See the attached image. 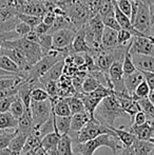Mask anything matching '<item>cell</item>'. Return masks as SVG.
Returning a JSON list of instances; mask_svg holds the SVG:
<instances>
[{
  "mask_svg": "<svg viewBox=\"0 0 154 155\" xmlns=\"http://www.w3.org/2000/svg\"><path fill=\"white\" fill-rule=\"evenodd\" d=\"M128 116L121 109L118 100L114 95L103 98L94 112V118L106 127H114V123L119 117Z\"/></svg>",
  "mask_w": 154,
  "mask_h": 155,
  "instance_id": "obj_1",
  "label": "cell"
},
{
  "mask_svg": "<svg viewBox=\"0 0 154 155\" xmlns=\"http://www.w3.org/2000/svg\"><path fill=\"white\" fill-rule=\"evenodd\" d=\"M107 147L112 150L114 155H119L123 150V143L119 141L117 136L113 135H101L96 138L89 140L87 143H77L75 147V151L80 155H94L95 152L99 148Z\"/></svg>",
  "mask_w": 154,
  "mask_h": 155,
  "instance_id": "obj_2",
  "label": "cell"
},
{
  "mask_svg": "<svg viewBox=\"0 0 154 155\" xmlns=\"http://www.w3.org/2000/svg\"><path fill=\"white\" fill-rule=\"evenodd\" d=\"M66 55L62 52L57 50H50L39 61L31 68L28 73V77L25 80H39L41 76H43L54 64L64 60Z\"/></svg>",
  "mask_w": 154,
  "mask_h": 155,
  "instance_id": "obj_3",
  "label": "cell"
},
{
  "mask_svg": "<svg viewBox=\"0 0 154 155\" xmlns=\"http://www.w3.org/2000/svg\"><path fill=\"white\" fill-rule=\"evenodd\" d=\"M101 135H113V136H116L115 133L110 128L101 124L95 118H91L88 121V124L77 133L76 143H87V141L92 140V139L96 138L98 136H101Z\"/></svg>",
  "mask_w": 154,
  "mask_h": 155,
  "instance_id": "obj_4",
  "label": "cell"
},
{
  "mask_svg": "<svg viewBox=\"0 0 154 155\" xmlns=\"http://www.w3.org/2000/svg\"><path fill=\"white\" fill-rule=\"evenodd\" d=\"M30 110H31L32 119H33V131H35L38 130L50 118L53 112V104H51L50 99L41 102L31 101Z\"/></svg>",
  "mask_w": 154,
  "mask_h": 155,
  "instance_id": "obj_5",
  "label": "cell"
},
{
  "mask_svg": "<svg viewBox=\"0 0 154 155\" xmlns=\"http://www.w3.org/2000/svg\"><path fill=\"white\" fill-rule=\"evenodd\" d=\"M77 32L78 31L74 29H64L51 34L53 40V49L62 52L66 57L70 55V48Z\"/></svg>",
  "mask_w": 154,
  "mask_h": 155,
  "instance_id": "obj_6",
  "label": "cell"
},
{
  "mask_svg": "<svg viewBox=\"0 0 154 155\" xmlns=\"http://www.w3.org/2000/svg\"><path fill=\"white\" fill-rule=\"evenodd\" d=\"M129 53L154 57V38L144 35L133 36L129 45Z\"/></svg>",
  "mask_w": 154,
  "mask_h": 155,
  "instance_id": "obj_7",
  "label": "cell"
},
{
  "mask_svg": "<svg viewBox=\"0 0 154 155\" xmlns=\"http://www.w3.org/2000/svg\"><path fill=\"white\" fill-rule=\"evenodd\" d=\"M133 28L138 33L145 35V36L150 37L151 31V17L150 11H149V5L142 1L139 6V10L136 15L135 19L132 22Z\"/></svg>",
  "mask_w": 154,
  "mask_h": 155,
  "instance_id": "obj_8",
  "label": "cell"
},
{
  "mask_svg": "<svg viewBox=\"0 0 154 155\" xmlns=\"http://www.w3.org/2000/svg\"><path fill=\"white\" fill-rule=\"evenodd\" d=\"M136 70L140 72L154 73V57L138 54H130Z\"/></svg>",
  "mask_w": 154,
  "mask_h": 155,
  "instance_id": "obj_9",
  "label": "cell"
},
{
  "mask_svg": "<svg viewBox=\"0 0 154 155\" xmlns=\"http://www.w3.org/2000/svg\"><path fill=\"white\" fill-rule=\"evenodd\" d=\"M70 49L71 55H73V54H90L91 55V49L86 40L84 32L82 29L77 32Z\"/></svg>",
  "mask_w": 154,
  "mask_h": 155,
  "instance_id": "obj_10",
  "label": "cell"
},
{
  "mask_svg": "<svg viewBox=\"0 0 154 155\" xmlns=\"http://www.w3.org/2000/svg\"><path fill=\"white\" fill-rule=\"evenodd\" d=\"M64 60L57 62L44 75L39 78V81L41 82V84H44L45 82H49V81H58L61 78V76L64 75Z\"/></svg>",
  "mask_w": 154,
  "mask_h": 155,
  "instance_id": "obj_11",
  "label": "cell"
},
{
  "mask_svg": "<svg viewBox=\"0 0 154 155\" xmlns=\"http://www.w3.org/2000/svg\"><path fill=\"white\" fill-rule=\"evenodd\" d=\"M145 80L144 75L140 71H136L135 73L130 74V75H123V82H125V87L127 91L129 92L130 95H133L135 92L136 88L140 82Z\"/></svg>",
  "mask_w": 154,
  "mask_h": 155,
  "instance_id": "obj_12",
  "label": "cell"
},
{
  "mask_svg": "<svg viewBox=\"0 0 154 155\" xmlns=\"http://www.w3.org/2000/svg\"><path fill=\"white\" fill-rule=\"evenodd\" d=\"M117 36H118V32L117 31H114V30L109 29V28H105L103 37H101V49L110 50L115 49V48L118 47Z\"/></svg>",
  "mask_w": 154,
  "mask_h": 155,
  "instance_id": "obj_13",
  "label": "cell"
},
{
  "mask_svg": "<svg viewBox=\"0 0 154 155\" xmlns=\"http://www.w3.org/2000/svg\"><path fill=\"white\" fill-rule=\"evenodd\" d=\"M29 136L30 135L27 134V133L16 131V134L13 137V139L10 143V146H8V149L12 151L13 154L18 155L21 153V151H22L23 147H25V143H27L28 138H29Z\"/></svg>",
  "mask_w": 154,
  "mask_h": 155,
  "instance_id": "obj_14",
  "label": "cell"
},
{
  "mask_svg": "<svg viewBox=\"0 0 154 155\" xmlns=\"http://www.w3.org/2000/svg\"><path fill=\"white\" fill-rule=\"evenodd\" d=\"M117 136L121 143H123V148H129L135 143L136 137L134 136L132 133H130L128 130H123V127L120 128H115V127H109Z\"/></svg>",
  "mask_w": 154,
  "mask_h": 155,
  "instance_id": "obj_15",
  "label": "cell"
},
{
  "mask_svg": "<svg viewBox=\"0 0 154 155\" xmlns=\"http://www.w3.org/2000/svg\"><path fill=\"white\" fill-rule=\"evenodd\" d=\"M130 133L136 137L138 140H151L152 139V135H151V129L148 124H142V126H135V124H131L129 127Z\"/></svg>",
  "mask_w": 154,
  "mask_h": 155,
  "instance_id": "obj_16",
  "label": "cell"
},
{
  "mask_svg": "<svg viewBox=\"0 0 154 155\" xmlns=\"http://www.w3.org/2000/svg\"><path fill=\"white\" fill-rule=\"evenodd\" d=\"M60 138H61V135L58 132H52L50 134L45 135L40 141V146L45 152L53 151V150L57 149L58 143H59Z\"/></svg>",
  "mask_w": 154,
  "mask_h": 155,
  "instance_id": "obj_17",
  "label": "cell"
},
{
  "mask_svg": "<svg viewBox=\"0 0 154 155\" xmlns=\"http://www.w3.org/2000/svg\"><path fill=\"white\" fill-rule=\"evenodd\" d=\"M117 100H118L121 109H123V110L128 114V116H130L132 119H133V117L135 116L136 113L139 112V111H142V110H140V108H139V106H138L137 101H135V100H134L132 97H129V98H117Z\"/></svg>",
  "mask_w": 154,
  "mask_h": 155,
  "instance_id": "obj_18",
  "label": "cell"
},
{
  "mask_svg": "<svg viewBox=\"0 0 154 155\" xmlns=\"http://www.w3.org/2000/svg\"><path fill=\"white\" fill-rule=\"evenodd\" d=\"M0 69L3 70V71H5V72H8V73L14 74V75H17V76H19V77L25 79V75L21 73V71H20V69H19L18 65L13 61L11 58L6 57V56L0 55Z\"/></svg>",
  "mask_w": 154,
  "mask_h": 155,
  "instance_id": "obj_19",
  "label": "cell"
},
{
  "mask_svg": "<svg viewBox=\"0 0 154 155\" xmlns=\"http://www.w3.org/2000/svg\"><path fill=\"white\" fill-rule=\"evenodd\" d=\"M91 119V116L88 112L78 113V114L72 115L71 116V131L78 133Z\"/></svg>",
  "mask_w": 154,
  "mask_h": 155,
  "instance_id": "obj_20",
  "label": "cell"
},
{
  "mask_svg": "<svg viewBox=\"0 0 154 155\" xmlns=\"http://www.w3.org/2000/svg\"><path fill=\"white\" fill-rule=\"evenodd\" d=\"M16 131L27 133L29 135L32 134V131H33V119H32L31 110H25V112L23 113L22 116L18 119V127H17Z\"/></svg>",
  "mask_w": 154,
  "mask_h": 155,
  "instance_id": "obj_21",
  "label": "cell"
},
{
  "mask_svg": "<svg viewBox=\"0 0 154 155\" xmlns=\"http://www.w3.org/2000/svg\"><path fill=\"white\" fill-rule=\"evenodd\" d=\"M54 131L58 132L60 135H67L71 131V116L69 117H60L55 115V124H54Z\"/></svg>",
  "mask_w": 154,
  "mask_h": 155,
  "instance_id": "obj_22",
  "label": "cell"
},
{
  "mask_svg": "<svg viewBox=\"0 0 154 155\" xmlns=\"http://www.w3.org/2000/svg\"><path fill=\"white\" fill-rule=\"evenodd\" d=\"M53 112L56 116H60V117L72 116L70 107H69V104L66 100V98H59L53 104Z\"/></svg>",
  "mask_w": 154,
  "mask_h": 155,
  "instance_id": "obj_23",
  "label": "cell"
},
{
  "mask_svg": "<svg viewBox=\"0 0 154 155\" xmlns=\"http://www.w3.org/2000/svg\"><path fill=\"white\" fill-rule=\"evenodd\" d=\"M17 127H18V120L16 118H14L10 112L0 114V132L8 130V129L16 130Z\"/></svg>",
  "mask_w": 154,
  "mask_h": 155,
  "instance_id": "obj_24",
  "label": "cell"
},
{
  "mask_svg": "<svg viewBox=\"0 0 154 155\" xmlns=\"http://www.w3.org/2000/svg\"><path fill=\"white\" fill-rule=\"evenodd\" d=\"M57 151L61 155H74L72 147V138L70 135H62L57 146Z\"/></svg>",
  "mask_w": 154,
  "mask_h": 155,
  "instance_id": "obj_25",
  "label": "cell"
},
{
  "mask_svg": "<svg viewBox=\"0 0 154 155\" xmlns=\"http://www.w3.org/2000/svg\"><path fill=\"white\" fill-rule=\"evenodd\" d=\"M66 100L68 101L69 107H70V110H71V114L72 115L78 114V113H82L86 111L82 100L80 99L79 97H77L76 95L71 96V97H67Z\"/></svg>",
  "mask_w": 154,
  "mask_h": 155,
  "instance_id": "obj_26",
  "label": "cell"
},
{
  "mask_svg": "<svg viewBox=\"0 0 154 155\" xmlns=\"http://www.w3.org/2000/svg\"><path fill=\"white\" fill-rule=\"evenodd\" d=\"M8 112H10L11 115H12L14 118H16L17 120H18L23 115V113L25 112V104H23V102L20 100V98L18 97V95H17V97L15 98V100L12 102V104H11L10 109H8Z\"/></svg>",
  "mask_w": 154,
  "mask_h": 155,
  "instance_id": "obj_27",
  "label": "cell"
},
{
  "mask_svg": "<svg viewBox=\"0 0 154 155\" xmlns=\"http://www.w3.org/2000/svg\"><path fill=\"white\" fill-rule=\"evenodd\" d=\"M23 78L19 76H13V77H3L0 79V91L12 89L14 87H17L23 81Z\"/></svg>",
  "mask_w": 154,
  "mask_h": 155,
  "instance_id": "obj_28",
  "label": "cell"
},
{
  "mask_svg": "<svg viewBox=\"0 0 154 155\" xmlns=\"http://www.w3.org/2000/svg\"><path fill=\"white\" fill-rule=\"evenodd\" d=\"M17 17L19 18V20L22 21L23 23H25L28 27H30V29H31L32 31L37 27L39 23H41V17H39V16H34V15H27V14H21V13H19V14H17Z\"/></svg>",
  "mask_w": 154,
  "mask_h": 155,
  "instance_id": "obj_29",
  "label": "cell"
},
{
  "mask_svg": "<svg viewBox=\"0 0 154 155\" xmlns=\"http://www.w3.org/2000/svg\"><path fill=\"white\" fill-rule=\"evenodd\" d=\"M150 91L151 90H150V88H149V86L144 80V81L140 82V84H138L135 92H134V94L132 95V98H133L135 101H138L139 99H144V98H148Z\"/></svg>",
  "mask_w": 154,
  "mask_h": 155,
  "instance_id": "obj_30",
  "label": "cell"
},
{
  "mask_svg": "<svg viewBox=\"0 0 154 155\" xmlns=\"http://www.w3.org/2000/svg\"><path fill=\"white\" fill-rule=\"evenodd\" d=\"M99 86H100V84H99V82L97 81L95 78H93L92 76L88 75L86 79H84V84H82L81 92L86 93V94L92 93V92H94V91L96 90Z\"/></svg>",
  "mask_w": 154,
  "mask_h": 155,
  "instance_id": "obj_31",
  "label": "cell"
},
{
  "mask_svg": "<svg viewBox=\"0 0 154 155\" xmlns=\"http://www.w3.org/2000/svg\"><path fill=\"white\" fill-rule=\"evenodd\" d=\"M101 19H103V25H105V28H109V29H112L117 32H119L121 30L120 25H119V23L117 22V20L115 18L114 12H112V13H110V14L106 15V16L101 17Z\"/></svg>",
  "mask_w": 154,
  "mask_h": 155,
  "instance_id": "obj_32",
  "label": "cell"
},
{
  "mask_svg": "<svg viewBox=\"0 0 154 155\" xmlns=\"http://www.w3.org/2000/svg\"><path fill=\"white\" fill-rule=\"evenodd\" d=\"M123 75H130V74H133L137 71L133 61H132V58H131V55H130L129 51L126 53L125 57H123Z\"/></svg>",
  "mask_w": 154,
  "mask_h": 155,
  "instance_id": "obj_33",
  "label": "cell"
},
{
  "mask_svg": "<svg viewBox=\"0 0 154 155\" xmlns=\"http://www.w3.org/2000/svg\"><path fill=\"white\" fill-rule=\"evenodd\" d=\"M138 106H139L140 110L143 112L146 113L148 116L154 117V104L149 100V98H144V99H139L137 101Z\"/></svg>",
  "mask_w": 154,
  "mask_h": 155,
  "instance_id": "obj_34",
  "label": "cell"
},
{
  "mask_svg": "<svg viewBox=\"0 0 154 155\" xmlns=\"http://www.w3.org/2000/svg\"><path fill=\"white\" fill-rule=\"evenodd\" d=\"M115 5L118 8V10L123 14H125L127 17L131 18V13H132L131 0H115Z\"/></svg>",
  "mask_w": 154,
  "mask_h": 155,
  "instance_id": "obj_35",
  "label": "cell"
},
{
  "mask_svg": "<svg viewBox=\"0 0 154 155\" xmlns=\"http://www.w3.org/2000/svg\"><path fill=\"white\" fill-rule=\"evenodd\" d=\"M132 37H133V35L129 31L120 30V31L118 32V36H117L118 47H128V45H130V42H131Z\"/></svg>",
  "mask_w": 154,
  "mask_h": 155,
  "instance_id": "obj_36",
  "label": "cell"
},
{
  "mask_svg": "<svg viewBox=\"0 0 154 155\" xmlns=\"http://www.w3.org/2000/svg\"><path fill=\"white\" fill-rule=\"evenodd\" d=\"M31 99L32 101H45V100H49V95L45 92V90L43 88H36L32 91L31 93Z\"/></svg>",
  "mask_w": 154,
  "mask_h": 155,
  "instance_id": "obj_37",
  "label": "cell"
},
{
  "mask_svg": "<svg viewBox=\"0 0 154 155\" xmlns=\"http://www.w3.org/2000/svg\"><path fill=\"white\" fill-rule=\"evenodd\" d=\"M16 134V131H13V132H1L0 133V150L6 149L10 146L11 140L13 139V137Z\"/></svg>",
  "mask_w": 154,
  "mask_h": 155,
  "instance_id": "obj_38",
  "label": "cell"
},
{
  "mask_svg": "<svg viewBox=\"0 0 154 155\" xmlns=\"http://www.w3.org/2000/svg\"><path fill=\"white\" fill-rule=\"evenodd\" d=\"M55 19H56L55 13L53 11H50V12H45L43 14V16L41 17V22L47 25V27H49L50 29H52L54 22H55Z\"/></svg>",
  "mask_w": 154,
  "mask_h": 155,
  "instance_id": "obj_39",
  "label": "cell"
},
{
  "mask_svg": "<svg viewBox=\"0 0 154 155\" xmlns=\"http://www.w3.org/2000/svg\"><path fill=\"white\" fill-rule=\"evenodd\" d=\"M147 123V114L143 111H139L135 114V116L132 119V124L135 126H142Z\"/></svg>",
  "mask_w": 154,
  "mask_h": 155,
  "instance_id": "obj_40",
  "label": "cell"
},
{
  "mask_svg": "<svg viewBox=\"0 0 154 155\" xmlns=\"http://www.w3.org/2000/svg\"><path fill=\"white\" fill-rule=\"evenodd\" d=\"M142 73L150 90H154V73H148V72H142Z\"/></svg>",
  "mask_w": 154,
  "mask_h": 155,
  "instance_id": "obj_41",
  "label": "cell"
},
{
  "mask_svg": "<svg viewBox=\"0 0 154 155\" xmlns=\"http://www.w3.org/2000/svg\"><path fill=\"white\" fill-rule=\"evenodd\" d=\"M33 31L35 32L37 35H39V36H41V35L49 34L50 31H51V29H50L49 27H47V25H43V23L41 22V23H39V25L35 28V29L33 30Z\"/></svg>",
  "mask_w": 154,
  "mask_h": 155,
  "instance_id": "obj_42",
  "label": "cell"
},
{
  "mask_svg": "<svg viewBox=\"0 0 154 155\" xmlns=\"http://www.w3.org/2000/svg\"><path fill=\"white\" fill-rule=\"evenodd\" d=\"M13 76H17V75L8 73V72H5V71H3V70L0 69V77H13Z\"/></svg>",
  "mask_w": 154,
  "mask_h": 155,
  "instance_id": "obj_43",
  "label": "cell"
},
{
  "mask_svg": "<svg viewBox=\"0 0 154 155\" xmlns=\"http://www.w3.org/2000/svg\"><path fill=\"white\" fill-rule=\"evenodd\" d=\"M0 155H15V154H13L12 151L8 148H6V149L0 150Z\"/></svg>",
  "mask_w": 154,
  "mask_h": 155,
  "instance_id": "obj_44",
  "label": "cell"
},
{
  "mask_svg": "<svg viewBox=\"0 0 154 155\" xmlns=\"http://www.w3.org/2000/svg\"><path fill=\"white\" fill-rule=\"evenodd\" d=\"M148 98H149V100H150V101L154 104V90H151V91H150Z\"/></svg>",
  "mask_w": 154,
  "mask_h": 155,
  "instance_id": "obj_45",
  "label": "cell"
},
{
  "mask_svg": "<svg viewBox=\"0 0 154 155\" xmlns=\"http://www.w3.org/2000/svg\"><path fill=\"white\" fill-rule=\"evenodd\" d=\"M149 155H154V149L152 150V152H151V153H150V154H149Z\"/></svg>",
  "mask_w": 154,
  "mask_h": 155,
  "instance_id": "obj_46",
  "label": "cell"
},
{
  "mask_svg": "<svg viewBox=\"0 0 154 155\" xmlns=\"http://www.w3.org/2000/svg\"><path fill=\"white\" fill-rule=\"evenodd\" d=\"M151 140H152V141H153V143H154V139H151Z\"/></svg>",
  "mask_w": 154,
  "mask_h": 155,
  "instance_id": "obj_47",
  "label": "cell"
},
{
  "mask_svg": "<svg viewBox=\"0 0 154 155\" xmlns=\"http://www.w3.org/2000/svg\"><path fill=\"white\" fill-rule=\"evenodd\" d=\"M18 155H20V154H18Z\"/></svg>",
  "mask_w": 154,
  "mask_h": 155,
  "instance_id": "obj_48",
  "label": "cell"
},
{
  "mask_svg": "<svg viewBox=\"0 0 154 155\" xmlns=\"http://www.w3.org/2000/svg\"><path fill=\"white\" fill-rule=\"evenodd\" d=\"M0 133H1V132H0Z\"/></svg>",
  "mask_w": 154,
  "mask_h": 155,
  "instance_id": "obj_49",
  "label": "cell"
}]
</instances>
